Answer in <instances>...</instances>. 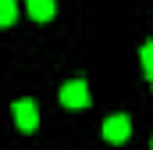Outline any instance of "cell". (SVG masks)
Instances as JSON below:
<instances>
[{"label": "cell", "instance_id": "8992f818", "mask_svg": "<svg viewBox=\"0 0 153 150\" xmlns=\"http://www.w3.org/2000/svg\"><path fill=\"white\" fill-rule=\"evenodd\" d=\"M139 57H143V68H146V75L153 72V39H146L143 46H139Z\"/></svg>", "mask_w": 153, "mask_h": 150}, {"label": "cell", "instance_id": "ba28073f", "mask_svg": "<svg viewBox=\"0 0 153 150\" xmlns=\"http://www.w3.org/2000/svg\"><path fill=\"white\" fill-rule=\"evenodd\" d=\"M150 150H153V147H150Z\"/></svg>", "mask_w": 153, "mask_h": 150}, {"label": "cell", "instance_id": "277c9868", "mask_svg": "<svg viewBox=\"0 0 153 150\" xmlns=\"http://www.w3.org/2000/svg\"><path fill=\"white\" fill-rule=\"evenodd\" d=\"M25 7H29V18H32V22H50L53 11H57L53 0H25Z\"/></svg>", "mask_w": 153, "mask_h": 150}, {"label": "cell", "instance_id": "5b68a950", "mask_svg": "<svg viewBox=\"0 0 153 150\" xmlns=\"http://www.w3.org/2000/svg\"><path fill=\"white\" fill-rule=\"evenodd\" d=\"M18 22V4L14 0H0V25L7 29V25H14Z\"/></svg>", "mask_w": 153, "mask_h": 150}, {"label": "cell", "instance_id": "52a82bcc", "mask_svg": "<svg viewBox=\"0 0 153 150\" xmlns=\"http://www.w3.org/2000/svg\"><path fill=\"white\" fill-rule=\"evenodd\" d=\"M146 79H150V86H153V72H150V75H146Z\"/></svg>", "mask_w": 153, "mask_h": 150}, {"label": "cell", "instance_id": "6da1fadb", "mask_svg": "<svg viewBox=\"0 0 153 150\" xmlns=\"http://www.w3.org/2000/svg\"><path fill=\"white\" fill-rule=\"evenodd\" d=\"M89 86H85V79H71V82H64L61 86V104L64 107H71V111H78V107H89Z\"/></svg>", "mask_w": 153, "mask_h": 150}, {"label": "cell", "instance_id": "7a4b0ae2", "mask_svg": "<svg viewBox=\"0 0 153 150\" xmlns=\"http://www.w3.org/2000/svg\"><path fill=\"white\" fill-rule=\"evenodd\" d=\"M14 122H18L22 132H36V125H39V107H36V100H29V97L14 100Z\"/></svg>", "mask_w": 153, "mask_h": 150}, {"label": "cell", "instance_id": "3957f363", "mask_svg": "<svg viewBox=\"0 0 153 150\" xmlns=\"http://www.w3.org/2000/svg\"><path fill=\"white\" fill-rule=\"evenodd\" d=\"M128 136H132V118L128 114H111L103 122V140L107 143H125Z\"/></svg>", "mask_w": 153, "mask_h": 150}]
</instances>
